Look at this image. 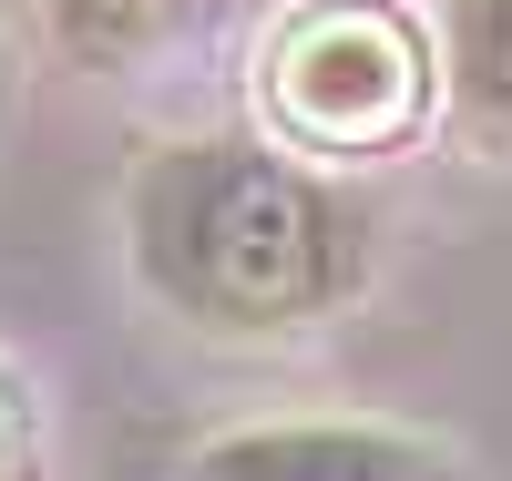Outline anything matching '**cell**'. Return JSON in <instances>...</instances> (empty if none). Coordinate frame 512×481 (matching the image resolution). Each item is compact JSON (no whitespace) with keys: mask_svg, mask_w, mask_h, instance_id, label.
I'll return each mask as SVG.
<instances>
[{"mask_svg":"<svg viewBox=\"0 0 512 481\" xmlns=\"http://www.w3.org/2000/svg\"><path fill=\"white\" fill-rule=\"evenodd\" d=\"M123 256L195 338H308L359 308L379 215L267 134H154L123 174Z\"/></svg>","mask_w":512,"mask_h":481,"instance_id":"1","label":"cell"},{"mask_svg":"<svg viewBox=\"0 0 512 481\" xmlns=\"http://www.w3.org/2000/svg\"><path fill=\"white\" fill-rule=\"evenodd\" d=\"M256 134L328 174L390 164L441 134V52L400 0H297L256 41Z\"/></svg>","mask_w":512,"mask_h":481,"instance_id":"2","label":"cell"},{"mask_svg":"<svg viewBox=\"0 0 512 481\" xmlns=\"http://www.w3.org/2000/svg\"><path fill=\"white\" fill-rule=\"evenodd\" d=\"M175 481H482V471L400 420H236L195 441Z\"/></svg>","mask_w":512,"mask_h":481,"instance_id":"3","label":"cell"},{"mask_svg":"<svg viewBox=\"0 0 512 481\" xmlns=\"http://www.w3.org/2000/svg\"><path fill=\"white\" fill-rule=\"evenodd\" d=\"M441 134L472 164H512V0H431Z\"/></svg>","mask_w":512,"mask_h":481,"instance_id":"4","label":"cell"},{"mask_svg":"<svg viewBox=\"0 0 512 481\" xmlns=\"http://www.w3.org/2000/svg\"><path fill=\"white\" fill-rule=\"evenodd\" d=\"M226 0H41V31H52V52L72 72H123L164 52V41H185L195 21H216Z\"/></svg>","mask_w":512,"mask_h":481,"instance_id":"5","label":"cell"},{"mask_svg":"<svg viewBox=\"0 0 512 481\" xmlns=\"http://www.w3.org/2000/svg\"><path fill=\"white\" fill-rule=\"evenodd\" d=\"M0 481H52V410L11 348H0Z\"/></svg>","mask_w":512,"mask_h":481,"instance_id":"6","label":"cell"}]
</instances>
